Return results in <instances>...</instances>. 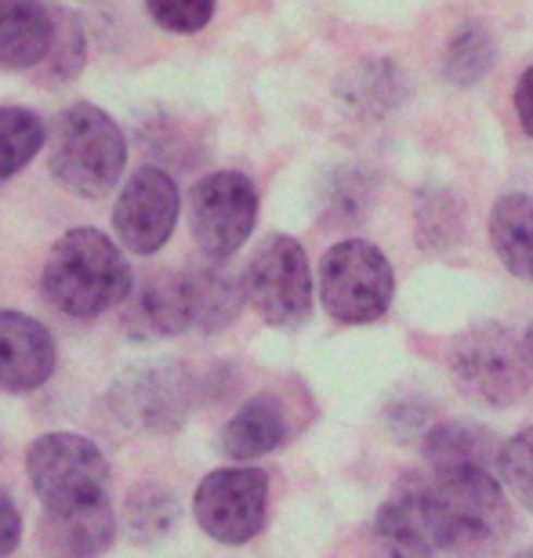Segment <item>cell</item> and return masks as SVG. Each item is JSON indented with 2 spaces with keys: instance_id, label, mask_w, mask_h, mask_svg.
Here are the masks:
<instances>
[{
  "instance_id": "cell-1",
  "label": "cell",
  "mask_w": 533,
  "mask_h": 558,
  "mask_svg": "<svg viewBox=\"0 0 533 558\" xmlns=\"http://www.w3.org/2000/svg\"><path fill=\"white\" fill-rule=\"evenodd\" d=\"M436 548L450 558H497L516 515L494 472H443L421 486Z\"/></svg>"
},
{
  "instance_id": "cell-2",
  "label": "cell",
  "mask_w": 533,
  "mask_h": 558,
  "mask_svg": "<svg viewBox=\"0 0 533 558\" xmlns=\"http://www.w3.org/2000/svg\"><path fill=\"white\" fill-rule=\"evenodd\" d=\"M40 283L59 312L73 319H92L124 305L135 290V276H131L124 251L106 232L84 226L59 236L44 262Z\"/></svg>"
},
{
  "instance_id": "cell-3",
  "label": "cell",
  "mask_w": 533,
  "mask_h": 558,
  "mask_svg": "<svg viewBox=\"0 0 533 558\" xmlns=\"http://www.w3.org/2000/svg\"><path fill=\"white\" fill-rule=\"evenodd\" d=\"M128 142L117 120L92 102L65 106L51 128L48 171L73 196H109L124 178Z\"/></svg>"
},
{
  "instance_id": "cell-4",
  "label": "cell",
  "mask_w": 533,
  "mask_h": 558,
  "mask_svg": "<svg viewBox=\"0 0 533 558\" xmlns=\"http://www.w3.org/2000/svg\"><path fill=\"white\" fill-rule=\"evenodd\" d=\"M26 475L44 515L109 505V461L87 435L48 432L29 442Z\"/></svg>"
},
{
  "instance_id": "cell-5",
  "label": "cell",
  "mask_w": 533,
  "mask_h": 558,
  "mask_svg": "<svg viewBox=\"0 0 533 558\" xmlns=\"http://www.w3.org/2000/svg\"><path fill=\"white\" fill-rule=\"evenodd\" d=\"M450 377L464 399L505 410L530 392L533 360L501 323H475L450 344Z\"/></svg>"
},
{
  "instance_id": "cell-6",
  "label": "cell",
  "mask_w": 533,
  "mask_h": 558,
  "mask_svg": "<svg viewBox=\"0 0 533 558\" xmlns=\"http://www.w3.org/2000/svg\"><path fill=\"white\" fill-rule=\"evenodd\" d=\"M396 294V272L374 243L341 240L319 262V301L327 316L346 327L385 319Z\"/></svg>"
},
{
  "instance_id": "cell-7",
  "label": "cell",
  "mask_w": 533,
  "mask_h": 558,
  "mask_svg": "<svg viewBox=\"0 0 533 558\" xmlns=\"http://www.w3.org/2000/svg\"><path fill=\"white\" fill-rule=\"evenodd\" d=\"M109 410L135 432L168 435L178 432L196 407V377L185 363L160 360L120 374L106 396Z\"/></svg>"
},
{
  "instance_id": "cell-8",
  "label": "cell",
  "mask_w": 533,
  "mask_h": 558,
  "mask_svg": "<svg viewBox=\"0 0 533 558\" xmlns=\"http://www.w3.org/2000/svg\"><path fill=\"white\" fill-rule=\"evenodd\" d=\"M258 221V189L240 171H210L189 193V229L210 262L232 258Z\"/></svg>"
},
{
  "instance_id": "cell-9",
  "label": "cell",
  "mask_w": 533,
  "mask_h": 558,
  "mask_svg": "<svg viewBox=\"0 0 533 558\" xmlns=\"http://www.w3.org/2000/svg\"><path fill=\"white\" fill-rule=\"evenodd\" d=\"M247 301L269 327L294 330L313 312V272L294 236H269L243 272Z\"/></svg>"
},
{
  "instance_id": "cell-10",
  "label": "cell",
  "mask_w": 533,
  "mask_h": 558,
  "mask_svg": "<svg viewBox=\"0 0 533 558\" xmlns=\"http://www.w3.org/2000/svg\"><path fill=\"white\" fill-rule=\"evenodd\" d=\"M193 515L218 544H247L269 515V475L262 468H218L196 486Z\"/></svg>"
},
{
  "instance_id": "cell-11",
  "label": "cell",
  "mask_w": 533,
  "mask_h": 558,
  "mask_svg": "<svg viewBox=\"0 0 533 558\" xmlns=\"http://www.w3.org/2000/svg\"><path fill=\"white\" fill-rule=\"evenodd\" d=\"M178 210L182 196L174 178L163 167H138L113 204V232L131 254H157L171 240Z\"/></svg>"
},
{
  "instance_id": "cell-12",
  "label": "cell",
  "mask_w": 533,
  "mask_h": 558,
  "mask_svg": "<svg viewBox=\"0 0 533 558\" xmlns=\"http://www.w3.org/2000/svg\"><path fill=\"white\" fill-rule=\"evenodd\" d=\"M120 327L135 341H163L185 333L193 327L185 272H149L138 279L120 308Z\"/></svg>"
},
{
  "instance_id": "cell-13",
  "label": "cell",
  "mask_w": 533,
  "mask_h": 558,
  "mask_svg": "<svg viewBox=\"0 0 533 558\" xmlns=\"http://www.w3.org/2000/svg\"><path fill=\"white\" fill-rule=\"evenodd\" d=\"M54 363L59 349L51 330L26 312L0 308V392H37L54 374Z\"/></svg>"
},
{
  "instance_id": "cell-14",
  "label": "cell",
  "mask_w": 533,
  "mask_h": 558,
  "mask_svg": "<svg viewBox=\"0 0 533 558\" xmlns=\"http://www.w3.org/2000/svg\"><path fill=\"white\" fill-rule=\"evenodd\" d=\"M371 541L374 558H436L439 548L421 486L399 489V494H392L377 508Z\"/></svg>"
},
{
  "instance_id": "cell-15",
  "label": "cell",
  "mask_w": 533,
  "mask_h": 558,
  "mask_svg": "<svg viewBox=\"0 0 533 558\" xmlns=\"http://www.w3.org/2000/svg\"><path fill=\"white\" fill-rule=\"evenodd\" d=\"M425 461L432 472H494L501 468V450L497 435L480 421H443L425 439H421Z\"/></svg>"
},
{
  "instance_id": "cell-16",
  "label": "cell",
  "mask_w": 533,
  "mask_h": 558,
  "mask_svg": "<svg viewBox=\"0 0 533 558\" xmlns=\"http://www.w3.org/2000/svg\"><path fill=\"white\" fill-rule=\"evenodd\" d=\"M291 432L287 410L276 396H254L247 399L237 414L229 417V424L221 428V453L229 461H258V457L280 450Z\"/></svg>"
},
{
  "instance_id": "cell-17",
  "label": "cell",
  "mask_w": 533,
  "mask_h": 558,
  "mask_svg": "<svg viewBox=\"0 0 533 558\" xmlns=\"http://www.w3.org/2000/svg\"><path fill=\"white\" fill-rule=\"evenodd\" d=\"M117 541L113 505L40 519V548L48 558H98Z\"/></svg>"
},
{
  "instance_id": "cell-18",
  "label": "cell",
  "mask_w": 533,
  "mask_h": 558,
  "mask_svg": "<svg viewBox=\"0 0 533 558\" xmlns=\"http://www.w3.org/2000/svg\"><path fill=\"white\" fill-rule=\"evenodd\" d=\"M54 44V8L0 4V70H40Z\"/></svg>"
},
{
  "instance_id": "cell-19",
  "label": "cell",
  "mask_w": 533,
  "mask_h": 558,
  "mask_svg": "<svg viewBox=\"0 0 533 558\" xmlns=\"http://www.w3.org/2000/svg\"><path fill=\"white\" fill-rule=\"evenodd\" d=\"M189 301H193V327L196 330H226L240 316L243 301H247V283L237 276L226 262H204L185 272Z\"/></svg>"
},
{
  "instance_id": "cell-20",
  "label": "cell",
  "mask_w": 533,
  "mask_h": 558,
  "mask_svg": "<svg viewBox=\"0 0 533 558\" xmlns=\"http://www.w3.org/2000/svg\"><path fill=\"white\" fill-rule=\"evenodd\" d=\"M490 247L501 265L516 279L533 283V196L530 193H505L494 199L490 221Z\"/></svg>"
},
{
  "instance_id": "cell-21",
  "label": "cell",
  "mask_w": 533,
  "mask_h": 558,
  "mask_svg": "<svg viewBox=\"0 0 533 558\" xmlns=\"http://www.w3.org/2000/svg\"><path fill=\"white\" fill-rule=\"evenodd\" d=\"M178 526V497L163 483H138L124 497V530L135 544H160Z\"/></svg>"
},
{
  "instance_id": "cell-22",
  "label": "cell",
  "mask_w": 533,
  "mask_h": 558,
  "mask_svg": "<svg viewBox=\"0 0 533 558\" xmlns=\"http://www.w3.org/2000/svg\"><path fill=\"white\" fill-rule=\"evenodd\" d=\"M494 65V37L480 22H464L443 51V76L458 87L480 84Z\"/></svg>"
},
{
  "instance_id": "cell-23",
  "label": "cell",
  "mask_w": 533,
  "mask_h": 558,
  "mask_svg": "<svg viewBox=\"0 0 533 558\" xmlns=\"http://www.w3.org/2000/svg\"><path fill=\"white\" fill-rule=\"evenodd\" d=\"M44 138H48V131L33 109L0 106V182L19 174L40 153Z\"/></svg>"
},
{
  "instance_id": "cell-24",
  "label": "cell",
  "mask_w": 533,
  "mask_h": 558,
  "mask_svg": "<svg viewBox=\"0 0 533 558\" xmlns=\"http://www.w3.org/2000/svg\"><path fill=\"white\" fill-rule=\"evenodd\" d=\"M84 54H87V40H84V26L73 11L65 8H54V44L48 51V59L37 70L40 84H70L81 76L84 70Z\"/></svg>"
},
{
  "instance_id": "cell-25",
  "label": "cell",
  "mask_w": 533,
  "mask_h": 558,
  "mask_svg": "<svg viewBox=\"0 0 533 558\" xmlns=\"http://www.w3.org/2000/svg\"><path fill=\"white\" fill-rule=\"evenodd\" d=\"M501 478H505L508 494H516L519 505H523L526 511H533V424L505 442Z\"/></svg>"
},
{
  "instance_id": "cell-26",
  "label": "cell",
  "mask_w": 533,
  "mask_h": 558,
  "mask_svg": "<svg viewBox=\"0 0 533 558\" xmlns=\"http://www.w3.org/2000/svg\"><path fill=\"white\" fill-rule=\"evenodd\" d=\"M146 11L160 29L171 33H199L215 19V4L210 0H157Z\"/></svg>"
},
{
  "instance_id": "cell-27",
  "label": "cell",
  "mask_w": 533,
  "mask_h": 558,
  "mask_svg": "<svg viewBox=\"0 0 533 558\" xmlns=\"http://www.w3.org/2000/svg\"><path fill=\"white\" fill-rule=\"evenodd\" d=\"M388 81H392V70L381 62H371L363 70H355V87H346V95L352 98V106L366 109V113H388L392 102H388Z\"/></svg>"
},
{
  "instance_id": "cell-28",
  "label": "cell",
  "mask_w": 533,
  "mask_h": 558,
  "mask_svg": "<svg viewBox=\"0 0 533 558\" xmlns=\"http://www.w3.org/2000/svg\"><path fill=\"white\" fill-rule=\"evenodd\" d=\"M22 541V515L4 489H0V558H8Z\"/></svg>"
},
{
  "instance_id": "cell-29",
  "label": "cell",
  "mask_w": 533,
  "mask_h": 558,
  "mask_svg": "<svg viewBox=\"0 0 533 558\" xmlns=\"http://www.w3.org/2000/svg\"><path fill=\"white\" fill-rule=\"evenodd\" d=\"M516 113H519L523 131L533 138V65L519 76V84H516Z\"/></svg>"
},
{
  "instance_id": "cell-30",
  "label": "cell",
  "mask_w": 533,
  "mask_h": 558,
  "mask_svg": "<svg viewBox=\"0 0 533 558\" xmlns=\"http://www.w3.org/2000/svg\"><path fill=\"white\" fill-rule=\"evenodd\" d=\"M523 344H526V352H530V360H533V323H530L526 333H523Z\"/></svg>"
},
{
  "instance_id": "cell-31",
  "label": "cell",
  "mask_w": 533,
  "mask_h": 558,
  "mask_svg": "<svg viewBox=\"0 0 533 558\" xmlns=\"http://www.w3.org/2000/svg\"><path fill=\"white\" fill-rule=\"evenodd\" d=\"M516 558H533V548H530V551H519Z\"/></svg>"
}]
</instances>
